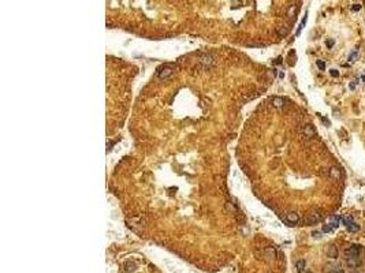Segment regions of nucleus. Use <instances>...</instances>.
Here are the masks:
<instances>
[{
    "label": "nucleus",
    "instance_id": "f257e3e1",
    "mask_svg": "<svg viewBox=\"0 0 365 273\" xmlns=\"http://www.w3.org/2000/svg\"><path fill=\"white\" fill-rule=\"evenodd\" d=\"M361 250H362V247L360 244H352L349 248L345 250V255H346V258L347 257H360Z\"/></svg>",
    "mask_w": 365,
    "mask_h": 273
},
{
    "label": "nucleus",
    "instance_id": "f03ea898",
    "mask_svg": "<svg viewBox=\"0 0 365 273\" xmlns=\"http://www.w3.org/2000/svg\"><path fill=\"white\" fill-rule=\"evenodd\" d=\"M320 218H322V214L319 213V212H310L309 214L305 217V223L309 224V225H315L320 221Z\"/></svg>",
    "mask_w": 365,
    "mask_h": 273
},
{
    "label": "nucleus",
    "instance_id": "7ed1b4c3",
    "mask_svg": "<svg viewBox=\"0 0 365 273\" xmlns=\"http://www.w3.org/2000/svg\"><path fill=\"white\" fill-rule=\"evenodd\" d=\"M174 74V68L172 67H170V66H164L163 68H160V71H159V78L160 79H166V78H168L170 75H172Z\"/></svg>",
    "mask_w": 365,
    "mask_h": 273
},
{
    "label": "nucleus",
    "instance_id": "20e7f679",
    "mask_svg": "<svg viewBox=\"0 0 365 273\" xmlns=\"http://www.w3.org/2000/svg\"><path fill=\"white\" fill-rule=\"evenodd\" d=\"M285 220L289 225H294V224L299 223V216H298L295 212H290V213H287V216H286Z\"/></svg>",
    "mask_w": 365,
    "mask_h": 273
},
{
    "label": "nucleus",
    "instance_id": "39448f33",
    "mask_svg": "<svg viewBox=\"0 0 365 273\" xmlns=\"http://www.w3.org/2000/svg\"><path fill=\"white\" fill-rule=\"evenodd\" d=\"M303 135L306 136V138H315L316 136V129L312 126V124H305L303 126Z\"/></svg>",
    "mask_w": 365,
    "mask_h": 273
},
{
    "label": "nucleus",
    "instance_id": "423d86ee",
    "mask_svg": "<svg viewBox=\"0 0 365 273\" xmlns=\"http://www.w3.org/2000/svg\"><path fill=\"white\" fill-rule=\"evenodd\" d=\"M326 253H327V255L330 258H332V260H336V258L339 257L338 248H336V246H334V244H328L327 248H326Z\"/></svg>",
    "mask_w": 365,
    "mask_h": 273
},
{
    "label": "nucleus",
    "instance_id": "0eeeda50",
    "mask_svg": "<svg viewBox=\"0 0 365 273\" xmlns=\"http://www.w3.org/2000/svg\"><path fill=\"white\" fill-rule=\"evenodd\" d=\"M346 262L350 268H358L361 265V258L360 257H347Z\"/></svg>",
    "mask_w": 365,
    "mask_h": 273
},
{
    "label": "nucleus",
    "instance_id": "6e6552de",
    "mask_svg": "<svg viewBox=\"0 0 365 273\" xmlns=\"http://www.w3.org/2000/svg\"><path fill=\"white\" fill-rule=\"evenodd\" d=\"M328 224L332 227V228H338L340 224V217L339 216H330L328 217Z\"/></svg>",
    "mask_w": 365,
    "mask_h": 273
},
{
    "label": "nucleus",
    "instance_id": "1a4fd4ad",
    "mask_svg": "<svg viewBox=\"0 0 365 273\" xmlns=\"http://www.w3.org/2000/svg\"><path fill=\"white\" fill-rule=\"evenodd\" d=\"M295 268H297L298 273H303L305 268H306V262H305L303 260H298L297 262H295Z\"/></svg>",
    "mask_w": 365,
    "mask_h": 273
},
{
    "label": "nucleus",
    "instance_id": "9d476101",
    "mask_svg": "<svg viewBox=\"0 0 365 273\" xmlns=\"http://www.w3.org/2000/svg\"><path fill=\"white\" fill-rule=\"evenodd\" d=\"M272 105L276 107V108L283 107V105H285V99H282V97H273V99H272Z\"/></svg>",
    "mask_w": 365,
    "mask_h": 273
},
{
    "label": "nucleus",
    "instance_id": "9b49d317",
    "mask_svg": "<svg viewBox=\"0 0 365 273\" xmlns=\"http://www.w3.org/2000/svg\"><path fill=\"white\" fill-rule=\"evenodd\" d=\"M340 223H342V224H343V225H345V227L347 228V227H349V225H350L352 223H354V221H353V217H352V216H343V217H340Z\"/></svg>",
    "mask_w": 365,
    "mask_h": 273
},
{
    "label": "nucleus",
    "instance_id": "f8f14e48",
    "mask_svg": "<svg viewBox=\"0 0 365 273\" xmlns=\"http://www.w3.org/2000/svg\"><path fill=\"white\" fill-rule=\"evenodd\" d=\"M357 59H358V51H357V49L352 51V52H350V55H349V57H347V60H349L350 63H354V62H357Z\"/></svg>",
    "mask_w": 365,
    "mask_h": 273
},
{
    "label": "nucleus",
    "instance_id": "ddd939ff",
    "mask_svg": "<svg viewBox=\"0 0 365 273\" xmlns=\"http://www.w3.org/2000/svg\"><path fill=\"white\" fill-rule=\"evenodd\" d=\"M347 231H349V232H358V231H360V225H358V224H356V223H352L349 227H347Z\"/></svg>",
    "mask_w": 365,
    "mask_h": 273
},
{
    "label": "nucleus",
    "instance_id": "4468645a",
    "mask_svg": "<svg viewBox=\"0 0 365 273\" xmlns=\"http://www.w3.org/2000/svg\"><path fill=\"white\" fill-rule=\"evenodd\" d=\"M201 63L204 64H212V56L211 55H204L201 57Z\"/></svg>",
    "mask_w": 365,
    "mask_h": 273
},
{
    "label": "nucleus",
    "instance_id": "2eb2a0df",
    "mask_svg": "<svg viewBox=\"0 0 365 273\" xmlns=\"http://www.w3.org/2000/svg\"><path fill=\"white\" fill-rule=\"evenodd\" d=\"M332 230H334V228H332V227H331V225H330V224H328V223H327V224H323V227H322V231H323V232H324V234H328V232H331V231H332Z\"/></svg>",
    "mask_w": 365,
    "mask_h": 273
},
{
    "label": "nucleus",
    "instance_id": "dca6fc26",
    "mask_svg": "<svg viewBox=\"0 0 365 273\" xmlns=\"http://www.w3.org/2000/svg\"><path fill=\"white\" fill-rule=\"evenodd\" d=\"M306 14H305V17H303V19H302V22L299 23V27H298V30H297V36L298 34H301V31H302V29H303V26H305V23H306Z\"/></svg>",
    "mask_w": 365,
    "mask_h": 273
},
{
    "label": "nucleus",
    "instance_id": "f3484780",
    "mask_svg": "<svg viewBox=\"0 0 365 273\" xmlns=\"http://www.w3.org/2000/svg\"><path fill=\"white\" fill-rule=\"evenodd\" d=\"M265 254L268 255L269 258H275L276 253H275V250H273V248H267V250H265Z\"/></svg>",
    "mask_w": 365,
    "mask_h": 273
},
{
    "label": "nucleus",
    "instance_id": "a211bd4d",
    "mask_svg": "<svg viewBox=\"0 0 365 273\" xmlns=\"http://www.w3.org/2000/svg\"><path fill=\"white\" fill-rule=\"evenodd\" d=\"M316 66L319 67L320 71H324V70H326V63L323 62V60H317V62H316Z\"/></svg>",
    "mask_w": 365,
    "mask_h": 273
},
{
    "label": "nucleus",
    "instance_id": "6ab92c4d",
    "mask_svg": "<svg viewBox=\"0 0 365 273\" xmlns=\"http://www.w3.org/2000/svg\"><path fill=\"white\" fill-rule=\"evenodd\" d=\"M357 82H358L357 79H354V81L350 82V83H349V89H350V90H354V89H356V86H357Z\"/></svg>",
    "mask_w": 365,
    "mask_h": 273
},
{
    "label": "nucleus",
    "instance_id": "aec40b11",
    "mask_svg": "<svg viewBox=\"0 0 365 273\" xmlns=\"http://www.w3.org/2000/svg\"><path fill=\"white\" fill-rule=\"evenodd\" d=\"M326 45H327V48H328V49H331V48H332V47L335 45V41H334V40H327V43H326Z\"/></svg>",
    "mask_w": 365,
    "mask_h": 273
},
{
    "label": "nucleus",
    "instance_id": "412c9836",
    "mask_svg": "<svg viewBox=\"0 0 365 273\" xmlns=\"http://www.w3.org/2000/svg\"><path fill=\"white\" fill-rule=\"evenodd\" d=\"M332 273H345V272H343V269L340 266H336V265H335L334 269H332Z\"/></svg>",
    "mask_w": 365,
    "mask_h": 273
},
{
    "label": "nucleus",
    "instance_id": "4be33fe9",
    "mask_svg": "<svg viewBox=\"0 0 365 273\" xmlns=\"http://www.w3.org/2000/svg\"><path fill=\"white\" fill-rule=\"evenodd\" d=\"M330 74H331V77H334V78H338V77H339V71H338V70H331Z\"/></svg>",
    "mask_w": 365,
    "mask_h": 273
},
{
    "label": "nucleus",
    "instance_id": "5701e85b",
    "mask_svg": "<svg viewBox=\"0 0 365 273\" xmlns=\"http://www.w3.org/2000/svg\"><path fill=\"white\" fill-rule=\"evenodd\" d=\"M360 10H361V6H360V4H354V6H353V11H360Z\"/></svg>",
    "mask_w": 365,
    "mask_h": 273
},
{
    "label": "nucleus",
    "instance_id": "b1692460",
    "mask_svg": "<svg viewBox=\"0 0 365 273\" xmlns=\"http://www.w3.org/2000/svg\"><path fill=\"white\" fill-rule=\"evenodd\" d=\"M319 236H322L320 232H313V238H319Z\"/></svg>",
    "mask_w": 365,
    "mask_h": 273
}]
</instances>
